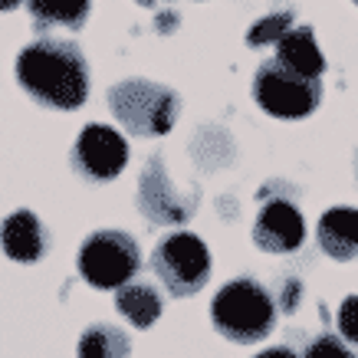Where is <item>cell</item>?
<instances>
[{
	"mask_svg": "<svg viewBox=\"0 0 358 358\" xmlns=\"http://www.w3.org/2000/svg\"><path fill=\"white\" fill-rule=\"evenodd\" d=\"M17 83L46 109L76 112L89 99V63L73 40L40 36L17 56Z\"/></svg>",
	"mask_w": 358,
	"mask_h": 358,
	"instance_id": "1",
	"label": "cell"
},
{
	"mask_svg": "<svg viewBox=\"0 0 358 358\" xmlns=\"http://www.w3.org/2000/svg\"><path fill=\"white\" fill-rule=\"evenodd\" d=\"M276 303L270 289L257 282L253 276H237L224 282L214 303H210V322L220 336L234 345H257L276 329Z\"/></svg>",
	"mask_w": 358,
	"mask_h": 358,
	"instance_id": "2",
	"label": "cell"
},
{
	"mask_svg": "<svg viewBox=\"0 0 358 358\" xmlns=\"http://www.w3.org/2000/svg\"><path fill=\"white\" fill-rule=\"evenodd\" d=\"M106 102H109L112 115L125 125V131L138 138L168 135L181 109L178 92L152 79H122L106 92Z\"/></svg>",
	"mask_w": 358,
	"mask_h": 358,
	"instance_id": "3",
	"label": "cell"
},
{
	"mask_svg": "<svg viewBox=\"0 0 358 358\" xmlns=\"http://www.w3.org/2000/svg\"><path fill=\"white\" fill-rule=\"evenodd\" d=\"M253 99L273 119H309L322 102V79H309L282 66L276 56L257 66L253 76Z\"/></svg>",
	"mask_w": 358,
	"mask_h": 358,
	"instance_id": "4",
	"label": "cell"
},
{
	"mask_svg": "<svg viewBox=\"0 0 358 358\" xmlns=\"http://www.w3.org/2000/svg\"><path fill=\"white\" fill-rule=\"evenodd\" d=\"M79 276L96 289H119L141 273L138 240L125 230H96L76 253Z\"/></svg>",
	"mask_w": 358,
	"mask_h": 358,
	"instance_id": "5",
	"label": "cell"
},
{
	"mask_svg": "<svg viewBox=\"0 0 358 358\" xmlns=\"http://www.w3.org/2000/svg\"><path fill=\"white\" fill-rule=\"evenodd\" d=\"M148 266L174 299L201 293L210 280V253H207L204 240L197 234H187V230H178V234H168L164 240H158Z\"/></svg>",
	"mask_w": 358,
	"mask_h": 358,
	"instance_id": "6",
	"label": "cell"
},
{
	"mask_svg": "<svg viewBox=\"0 0 358 358\" xmlns=\"http://www.w3.org/2000/svg\"><path fill=\"white\" fill-rule=\"evenodd\" d=\"M69 164L83 181H92V185L115 181L129 164V141L112 125L92 122V125L79 131L76 145L69 152Z\"/></svg>",
	"mask_w": 358,
	"mask_h": 358,
	"instance_id": "7",
	"label": "cell"
},
{
	"mask_svg": "<svg viewBox=\"0 0 358 358\" xmlns=\"http://www.w3.org/2000/svg\"><path fill=\"white\" fill-rule=\"evenodd\" d=\"M306 240L303 210L289 197H273L260 207L253 224V243L263 253H296Z\"/></svg>",
	"mask_w": 358,
	"mask_h": 358,
	"instance_id": "8",
	"label": "cell"
},
{
	"mask_svg": "<svg viewBox=\"0 0 358 358\" xmlns=\"http://www.w3.org/2000/svg\"><path fill=\"white\" fill-rule=\"evenodd\" d=\"M168 185V174H164L162 155H152L148 164H145V174H141V187H138V207L145 210V217L152 224H181V220L194 217L197 197H178L171 191H162Z\"/></svg>",
	"mask_w": 358,
	"mask_h": 358,
	"instance_id": "9",
	"label": "cell"
},
{
	"mask_svg": "<svg viewBox=\"0 0 358 358\" xmlns=\"http://www.w3.org/2000/svg\"><path fill=\"white\" fill-rule=\"evenodd\" d=\"M0 250L17 263H36L50 250V230L33 210L20 207V210L7 214L0 224Z\"/></svg>",
	"mask_w": 358,
	"mask_h": 358,
	"instance_id": "10",
	"label": "cell"
},
{
	"mask_svg": "<svg viewBox=\"0 0 358 358\" xmlns=\"http://www.w3.org/2000/svg\"><path fill=\"white\" fill-rule=\"evenodd\" d=\"M315 240L326 257L348 263L358 257V207H329L315 224Z\"/></svg>",
	"mask_w": 358,
	"mask_h": 358,
	"instance_id": "11",
	"label": "cell"
},
{
	"mask_svg": "<svg viewBox=\"0 0 358 358\" xmlns=\"http://www.w3.org/2000/svg\"><path fill=\"white\" fill-rule=\"evenodd\" d=\"M276 59L309 79H322V73H326V56H322V50L315 43L313 27L286 30V36L276 43Z\"/></svg>",
	"mask_w": 358,
	"mask_h": 358,
	"instance_id": "12",
	"label": "cell"
},
{
	"mask_svg": "<svg viewBox=\"0 0 358 358\" xmlns=\"http://www.w3.org/2000/svg\"><path fill=\"white\" fill-rule=\"evenodd\" d=\"M33 27L46 30H83L92 13V0H23Z\"/></svg>",
	"mask_w": 358,
	"mask_h": 358,
	"instance_id": "13",
	"label": "cell"
},
{
	"mask_svg": "<svg viewBox=\"0 0 358 358\" xmlns=\"http://www.w3.org/2000/svg\"><path fill=\"white\" fill-rule=\"evenodd\" d=\"M115 309H119L135 329H152L164 313V299L152 282L131 280L115 289Z\"/></svg>",
	"mask_w": 358,
	"mask_h": 358,
	"instance_id": "14",
	"label": "cell"
},
{
	"mask_svg": "<svg viewBox=\"0 0 358 358\" xmlns=\"http://www.w3.org/2000/svg\"><path fill=\"white\" fill-rule=\"evenodd\" d=\"M131 355V338L125 329L112 326V322H96L79 336L76 358H129Z\"/></svg>",
	"mask_w": 358,
	"mask_h": 358,
	"instance_id": "15",
	"label": "cell"
},
{
	"mask_svg": "<svg viewBox=\"0 0 358 358\" xmlns=\"http://www.w3.org/2000/svg\"><path fill=\"white\" fill-rule=\"evenodd\" d=\"M286 30H293V13L282 10V13H273L266 20L253 23V30L247 33V43L250 46H263V43H280Z\"/></svg>",
	"mask_w": 358,
	"mask_h": 358,
	"instance_id": "16",
	"label": "cell"
},
{
	"mask_svg": "<svg viewBox=\"0 0 358 358\" xmlns=\"http://www.w3.org/2000/svg\"><path fill=\"white\" fill-rule=\"evenodd\" d=\"M303 358H358L352 348H348V342L342 336H315L313 342H309V348H306Z\"/></svg>",
	"mask_w": 358,
	"mask_h": 358,
	"instance_id": "17",
	"label": "cell"
},
{
	"mask_svg": "<svg viewBox=\"0 0 358 358\" xmlns=\"http://www.w3.org/2000/svg\"><path fill=\"white\" fill-rule=\"evenodd\" d=\"M336 326H338V336L345 338L348 345H358V296H345L342 299Z\"/></svg>",
	"mask_w": 358,
	"mask_h": 358,
	"instance_id": "18",
	"label": "cell"
},
{
	"mask_svg": "<svg viewBox=\"0 0 358 358\" xmlns=\"http://www.w3.org/2000/svg\"><path fill=\"white\" fill-rule=\"evenodd\" d=\"M253 358H299L289 345H273L266 348V352H260V355H253Z\"/></svg>",
	"mask_w": 358,
	"mask_h": 358,
	"instance_id": "19",
	"label": "cell"
},
{
	"mask_svg": "<svg viewBox=\"0 0 358 358\" xmlns=\"http://www.w3.org/2000/svg\"><path fill=\"white\" fill-rule=\"evenodd\" d=\"M23 0H0V10L7 13V10H17V7H20Z\"/></svg>",
	"mask_w": 358,
	"mask_h": 358,
	"instance_id": "20",
	"label": "cell"
},
{
	"mask_svg": "<svg viewBox=\"0 0 358 358\" xmlns=\"http://www.w3.org/2000/svg\"><path fill=\"white\" fill-rule=\"evenodd\" d=\"M355 3H358V0H355Z\"/></svg>",
	"mask_w": 358,
	"mask_h": 358,
	"instance_id": "21",
	"label": "cell"
}]
</instances>
